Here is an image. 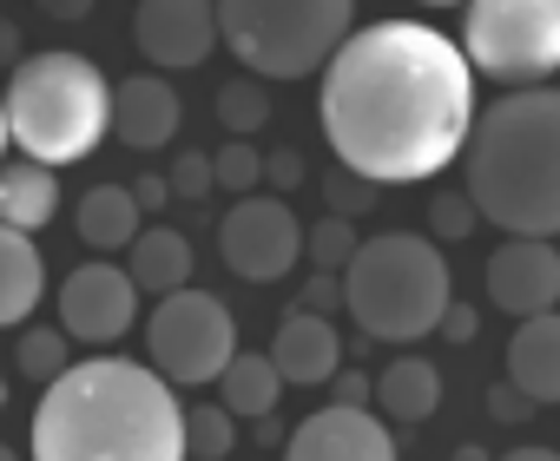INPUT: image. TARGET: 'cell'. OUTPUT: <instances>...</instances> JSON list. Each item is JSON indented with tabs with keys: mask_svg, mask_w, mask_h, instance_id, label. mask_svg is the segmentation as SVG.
I'll return each mask as SVG.
<instances>
[{
	"mask_svg": "<svg viewBox=\"0 0 560 461\" xmlns=\"http://www.w3.org/2000/svg\"><path fill=\"white\" fill-rule=\"evenodd\" d=\"M317 113L337 165L376 191H396L462 158L475 126V73L448 34L422 21H370L324 60Z\"/></svg>",
	"mask_w": 560,
	"mask_h": 461,
	"instance_id": "cell-1",
	"label": "cell"
},
{
	"mask_svg": "<svg viewBox=\"0 0 560 461\" xmlns=\"http://www.w3.org/2000/svg\"><path fill=\"white\" fill-rule=\"evenodd\" d=\"M34 461H185V402L126 356L67 363L34 402Z\"/></svg>",
	"mask_w": 560,
	"mask_h": 461,
	"instance_id": "cell-2",
	"label": "cell"
},
{
	"mask_svg": "<svg viewBox=\"0 0 560 461\" xmlns=\"http://www.w3.org/2000/svg\"><path fill=\"white\" fill-rule=\"evenodd\" d=\"M462 198L508 238H547L560 230V99L553 86L501 93L475 113L462 139Z\"/></svg>",
	"mask_w": 560,
	"mask_h": 461,
	"instance_id": "cell-3",
	"label": "cell"
},
{
	"mask_svg": "<svg viewBox=\"0 0 560 461\" xmlns=\"http://www.w3.org/2000/svg\"><path fill=\"white\" fill-rule=\"evenodd\" d=\"M8 139L34 158V165H80L100 152V139L113 132V86L106 73L73 54V47H54V54H27L14 73H8Z\"/></svg>",
	"mask_w": 560,
	"mask_h": 461,
	"instance_id": "cell-4",
	"label": "cell"
},
{
	"mask_svg": "<svg viewBox=\"0 0 560 461\" xmlns=\"http://www.w3.org/2000/svg\"><path fill=\"white\" fill-rule=\"evenodd\" d=\"M343 277V310L363 330V343H422L435 336L448 310V258L422 230H376L350 251Z\"/></svg>",
	"mask_w": 560,
	"mask_h": 461,
	"instance_id": "cell-5",
	"label": "cell"
},
{
	"mask_svg": "<svg viewBox=\"0 0 560 461\" xmlns=\"http://www.w3.org/2000/svg\"><path fill=\"white\" fill-rule=\"evenodd\" d=\"M218 40L250 80H311L350 34L357 0H211Z\"/></svg>",
	"mask_w": 560,
	"mask_h": 461,
	"instance_id": "cell-6",
	"label": "cell"
},
{
	"mask_svg": "<svg viewBox=\"0 0 560 461\" xmlns=\"http://www.w3.org/2000/svg\"><path fill=\"white\" fill-rule=\"evenodd\" d=\"M462 60L508 93L547 86L560 67V0H468Z\"/></svg>",
	"mask_w": 560,
	"mask_h": 461,
	"instance_id": "cell-7",
	"label": "cell"
},
{
	"mask_svg": "<svg viewBox=\"0 0 560 461\" xmlns=\"http://www.w3.org/2000/svg\"><path fill=\"white\" fill-rule=\"evenodd\" d=\"M145 350H152V369L178 389H205L224 376V363L237 356V317L224 310V297L185 284L172 297L152 304L145 317Z\"/></svg>",
	"mask_w": 560,
	"mask_h": 461,
	"instance_id": "cell-8",
	"label": "cell"
},
{
	"mask_svg": "<svg viewBox=\"0 0 560 461\" xmlns=\"http://www.w3.org/2000/svg\"><path fill=\"white\" fill-rule=\"evenodd\" d=\"M218 258L244 284H284L298 271V258H304V224H298V211L284 198L250 191L218 224Z\"/></svg>",
	"mask_w": 560,
	"mask_h": 461,
	"instance_id": "cell-9",
	"label": "cell"
},
{
	"mask_svg": "<svg viewBox=\"0 0 560 461\" xmlns=\"http://www.w3.org/2000/svg\"><path fill=\"white\" fill-rule=\"evenodd\" d=\"M139 317V284L126 277V264L113 258H93L80 271H67L60 284V330L73 343H93V350H113Z\"/></svg>",
	"mask_w": 560,
	"mask_h": 461,
	"instance_id": "cell-10",
	"label": "cell"
},
{
	"mask_svg": "<svg viewBox=\"0 0 560 461\" xmlns=\"http://www.w3.org/2000/svg\"><path fill=\"white\" fill-rule=\"evenodd\" d=\"M132 40L159 73H191L218 47V8L211 0H139L132 8Z\"/></svg>",
	"mask_w": 560,
	"mask_h": 461,
	"instance_id": "cell-11",
	"label": "cell"
},
{
	"mask_svg": "<svg viewBox=\"0 0 560 461\" xmlns=\"http://www.w3.org/2000/svg\"><path fill=\"white\" fill-rule=\"evenodd\" d=\"M284 461H396V435L370 409H317L284 435Z\"/></svg>",
	"mask_w": 560,
	"mask_h": 461,
	"instance_id": "cell-12",
	"label": "cell"
},
{
	"mask_svg": "<svg viewBox=\"0 0 560 461\" xmlns=\"http://www.w3.org/2000/svg\"><path fill=\"white\" fill-rule=\"evenodd\" d=\"M488 304L508 310L514 323L553 310L560 304V251L547 238H508L488 258Z\"/></svg>",
	"mask_w": 560,
	"mask_h": 461,
	"instance_id": "cell-13",
	"label": "cell"
},
{
	"mask_svg": "<svg viewBox=\"0 0 560 461\" xmlns=\"http://www.w3.org/2000/svg\"><path fill=\"white\" fill-rule=\"evenodd\" d=\"M178 126H185V99L165 73H132L113 86V139L126 152H159L178 139Z\"/></svg>",
	"mask_w": 560,
	"mask_h": 461,
	"instance_id": "cell-14",
	"label": "cell"
},
{
	"mask_svg": "<svg viewBox=\"0 0 560 461\" xmlns=\"http://www.w3.org/2000/svg\"><path fill=\"white\" fill-rule=\"evenodd\" d=\"M270 369L284 376V389H324L337 369H343V336L330 317H311V310H284L270 336Z\"/></svg>",
	"mask_w": 560,
	"mask_h": 461,
	"instance_id": "cell-15",
	"label": "cell"
},
{
	"mask_svg": "<svg viewBox=\"0 0 560 461\" xmlns=\"http://www.w3.org/2000/svg\"><path fill=\"white\" fill-rule=\"evenodd\" d=\"M508 382H514L534 409L560 402V317H553V310L521 317V330L508 336Z\"/></svg>",
	"mask_w": 560,
	"mask_h": 461,
	"instance_id": "cell-16",
	"label": "cell"
},
{
	"mask_svg": "<svg viewBox=\"0 0 560 461\" xmlns=\"http://www.w3.org/2000/svg\"><path fill=\"white\" fill-rule=\"evenodd\" d=\"M47 297V258L34 245V230L0 224V330H21Z\"/></svg>",
	"mask_w": 560,
	"mask_h": 461,
	"instance_id": "cell-17",
	"label": "cell"
},
{
	"mask_svg": "<svg viewBox=\"0 0 560 461\" xmlns=\"http://www.w3.org/2000/svg\"><path fill=\"white\" fill-rule=\"evenodd\" d=\"M191 264H198V251H191L185 230H172V224H139V238L126 245V277L139 291H152V297L185 291L191 284Z\"/></svg>",
	"mask_w": 560,
	"mask_h": 461,
	"instance_id": "cell-18",
	"label": "cell"
},
{
	"mask_svg": "<svg viewBox=\"0 0 560 461\" xmlns=\"http://www.w3.org/2000/svg\"><path fill=\"white\" fill-rule=\"evenodd\" d=\"M139 204H132V191L126 185H93L80 204H73V230H80V245L86 251H100V258H113V251H126L132 238H139Z\"/></svg>",
	"mask_w": 560,
	"mask_h": 461,
	"instance_id": "cell-19",
	"label": "cell"
},
{
	"mask_svg": "<svg viewBox=\"0 0 560 461\" xmlns=\"http://www.w3.org/2000/svg\"><path fill=\"white\" fill-rule=\"evenodd\" d=\"M54 211H60V178H54V165L0 158V224L40 230V224H54Z\"/></svg>",
	"mask_w": 560,
	"mask_h": 461,
	"instance_id": "cell-20",
	"label": "cell"
},
{
	"mask_svg": "<svg viewBox=\"0 0 560 461\" xmlns=\"http://www.w3.org/2000/svg\"><path fill=\"white\" fill-rule=\"evenodd\" d=\"M376 409L383 422H429L442 409V369L429 356H396L376 376Z\"/></svg>",
	"mask_w": 560,
	"mask_h": 461,
	"instance_id": "cell-21",
	"label": "cell"
},
{
	"mask_svg": "<svg viewBox=\"0 0 560 461\" xmlns=\"http://www.w3.org/2000/svg\"><path fill=\"white\" fill-rule=\"evenodd\" d=\"M277 402H284V376L270 369V356H250V350H237L231 363H224V376H218V409L237 422H264V415H277Z\"/></svg>",
	"mask_w": 560,
	"mask_h": 461,
	"instance_id": "cell-22",
	"label": "cell"
},
{
	"mask_svg": "<svg viewBox=\"0 0 560 461\" xmlns=\"http://www.w3.org/2000/svg\"><path fill=\"white\" fill-rule=\"evenodd\" d=\"M211 113H218V126H224L231 139H250L257 126H270V93H264V80L237 73V80H224V86H218Z\"/></svg>",
	"mask_w": 560,
	"mask_h": 461,
	"instance_id": "cell-23",
	"label": "cell"
},
{
	"mask_svg": "<svg viewBox=\"0 0 560 461\" xmlns=\"http://www.w3.org/2000/svg\"><path fill=\"white\" fill-rule=\"evenodd\" d=\"M67 343H73L67 330H54V323H27V330H21V343H14V369H21L27 382H40V389H47V382L67 369Z\"/></svg>",
	"mask_w": 560,
	"mask_h": 461,
	"instance_id": "cell-24",
	"label": "cell"
},
{
	"mask_svg": "<svg viewBox=\"0 0 560 461\" xmlns=\"http://www.w3.org/2000/svg\"><path fill=\"white\" fill-rule=\"evenodd\" d=\"M237 448V428L218 402H191L185 409V461H224Z\"/></svg>",
	"mask_w": 560,
	"mask_h": 461,
	"instance_id": "cell-25",
	"label": "cell"
},
{
	"mask_svg": "<svg viewBox=\"0 0 560 461\" xmlns=\"http://www.w3.org/2000/svg\"><path fill=\"white\" fill-rule=\"evenodd\" d=\"M211 185L231 191V198H250V191L264 185V152H257L250 139H224V145L211 152Z\"/></svg>",
	"mask_w": 560,
	"mask_h": 461,
	"instance_id": "cell-26",
	"label": "cell"
},
{
	"mask_svg": "<svg viewBox=\"0 0 560 461\" xmlns=\"http://www.w3.org/2000/svg\"><path fill=\"white\" fill-rule=\"evenodd\" d=\"M357 245H363V238H357V224H350V217H330V211L304 230V258H311V271H343Z\"/></svg>",
	"mask_w": 560,
	"mask_h": 461,
	"instance_id": "cell-27",
	"label": "cell"
},
{
	"mask_svg": "<svg viewBox=\"0 0 560 461\" xmlns=\"http://www.w3.org/2000/svg\"><path fill=\"white\" fill-rule=\"evenodd\" d=\"M317 185H324V198H330V217H350V224H357V217H370V211H376V198H383L370 178H357V172H343V165H330Z\"/></svg>",
	"mask_w": 560,
	"mask_h": 461,
	"instance_id": "cell-28",
	"label": "cell"
},
{
	"mask_svg": "<svg viewBox=\"0 0 560 461\" xmlns=\"http://www.w3.org/2000/svg\"><path fill=\"white\" fill-rule=\"evenodd\" d=\"M165 185H172V198H185V204H205L218 185H211V152H178L172 158V172H165Z\"/></svg>",
	"mask_w": 560,
	"mask_h": 461,
	"instance_id": "cell-29",
	"label": "cell"
},
{
	"mask_svg": "<svg viewBox=\"0 0 560 461\" xmlns=\"http://www.w3.org/2000/svg\"><path fill=\"white\" fill-rule=\"evenodd\" d=\"M429 230H435V238H475V204L462 198V191H435L429 198Z\"/></svg>",
	"mask_w": 560,
	"mask_h": 461,
	"instance_id": "cell-30",
	"label": "cell"
},
{
	"mask_svg": "<svg viewBox=\"0 0 560 461\" xmlns=\"http://www.w3.org/2000/svg\"><path fill=\"white\" fill-rule=\"evenodd\" d=\"M298 310H311V317L343 310V277L337 271H311V284H298Z\"/></svg>",
	"mask_w": 560,
	"mask_h": 461,
	"instance_id": "cell-31",
	"label": "cell"
},
{
	"mask_svg": "<svg viewBox=\"0 0 560 461\" xmlns=\"http://www.w3.org/2000/svg\"><path fill=\"white\" fill-rule=\"evenodd\" d=\"M264 185H270V191H298V185H304V152H291V145L264 152Z\"/></svg>",
	"mask_w": 560,
	"mask_h": 461,
	"instance_id": "cell-32",
	"label": "cell"
},
{
	"mask_svg": "<svg viewBox=\"0 0 560 461\" xmlns=\"http://www.w3.org/2000/svg\"><path fill=\"white\" fill-rule=\"evenodd\" d=\"M435 336H442V343H475V336H481V317H475L468 304H455V297H448V310H442Z\"/></svg>",
	"mask_w": 560,
	"mask_h": 461,
	"instance_id": "cell-33",
	"label": "cell"
},
{
	"mask_svg": "<svg viewBox=\"0 0 560 461\" xmlns=\"http://www.w3.org/2000/svg\"><path fill=\"white\" fill-rule=\"evenodd\" d=\"M370 395H376V382H370L363 369H337V376H330V402H343V409H370Z\"/></svg>",
	"mask_w": 560,
	"mask_h": 461,
	"instance_id": "cell-34",
	"label": "cell"
},
{
	"mask_svg": "<svg viewBox=\"0 0 560 461\" xmlns=\"http://www.w3.org/2000/svg\"><path fill=\"white\" fill-rule=\"evenodd\" d=\"M488 415H494V422H527V415H534V402H527L514 382H494V389H488Z\"/></svg>",
	"mask_w": 560,
	"mask_h": 461,
	"instance_id": "cell-35",
	"label": "cell"
},
{
	"mask_svg": "<svg viewBox=\"0 0 560 461\" xmlns=\"http://www.w3.org/2000/svg\"><path fill=\"white\" fill-rule=\"evenodd\" d=\"M126 191H132L139 217H152V211H165V204H172V185H165L159 172H139V185H126Z\"/></svg>",
	"mask_w": 560,
	"mask_h": 461,
	"instance_id": "cell-36",
	"label": "cell"
},
{
	"mask_svg": "<svg viewBox=\"0 0 560 461\" xmlns=\"http://www.w3.org/2000/svg\"><path fill=\"white\" fill-rule=\"evenodd\" d=\"M21 60H27V54H21V21H8V14H0V67L14 73Z\"/></svg>",
	"mask_w": 560,
	"mask_h": 461,
	"instance_id": "cell-37",
	"label": "cell"
},
{
	"mask_svg": "<svg viewBox=\"0 0 560 461\" xmlns=\"http://www.w3.org/2000/svg\"><path fill=\"white\" fill-rule=\"evenodd\" d=\"M501 461H560V454H553V448H527V441H521V448H508Z\"/></svg>",
	"mask_w": 560,
	"mask_h": 461,
	"instance_id": "cell-38",
	"label": "cell"
},
{
	"mask_svg": "<svg viewBox=\"0 0 560 461\" xmlns=\"http://www.w3.org/2000/svg\"><path fill=\"white\" fill-rule=\"evenodd\" d=\"M455 461H488V448H481V441H462V448H455Z\"/></svg>",
	"mask_w": 560,
	"mask_h": 461,
	"instance_id": "cell-39",
	"label": "cell"
},
{
	"mask_svg": "<svg viewBox=\"0 0 560 461\" xmlns=\"http://www.w3.org/2000/svg\"><path fill=\"white\" fill-rule=\"evenodd\" d=\"M416 8H468V0H416Z\"/></svg>",
	"mask_w": 560,
	"mask_h": 461,
	"instance_id": "cell-40",
	"label": "cell"
},
{
	"mask_svg": "<svg viewBox=\"0 0 560 461\" xmlns=\"http://www.w3.org/2000/svg\"><path fill=\"white\" fill-rule=\"evenodd\" d=\"M0 152H8V106H0Z\"/></svg>",
	"mask_w": 560,
	"mask_h": 461,
	"instance_id": "cell-41",
	"label": "cell"
},
{
	"mask_svg": "<svg viewBox=\"0 0 560 461\" xmlns=\"http://www.w3.org/2000/svg\"><path fill=\"white\" fill-rule=\"evenodd\" d=\"M0 461H21V454H14V448H8V441H0Z\"/></svg>",
	"mask_w": 560,
	"mask_h": 461,
	"instance_id": "cell-42",
	"label": "cell"
},
{
	"mask_svg": "<svg viewBox=\"0 0 560 461\" xmlns=\"http://www.w3.org/2000/svg\"><path fill=\"white\" fill-rule=\"evenodd\" d=\"M0 409H8V382H0Z\"/></svg>",
	"mask_w": 560,
	"mask_h": 461,
	"instance_id": "cell-43",
	"label": "cell"
},
{
	"mask_svg": "<svg viewBox=\"0 0 560 461\" xmlns=\"http://www.w3.org/2000/svg\"><path fill=\"white\" fill-rule=\"evenodd\" d=\"M54 8H60V0H54Z\"/></svg>",
	"mask_w": 560,
	"mask_h": 461,
	"instance_id": "cell-44",
	"label": "cell"
}]
</instances>
